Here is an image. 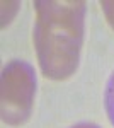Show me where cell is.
Returning a JSON list of instances; mask_svg holds the SVG:
<instances>
[{
	"mask_svg": "<svg viewBox=\"0 0 114 128\" xmlns=\"http://www.w3.org/2000/svg\"><path fill=\"white\" fill-rule=\"evenodd\" d=\"M32 43L41 74L67 80L78 68L85 36L84 0H36Z\"/></svg>",
	"mask_w": 114,
	"mask_h": 128,
	"instance_id": "obj_1",
	"label": "cell"
},
{
	"mask_svg": "<svg viewBox=\"0 0 114 128\" xmlns=\"http://www.w3.org/2000/svg\"><path fill=\"white\" fill-rule=\"evenodd\" d=\"M36 98V72L24 60H12L2 70L0 101L2 121L9 126H22L31 118Z\"/></svg>",
	"mask_w": 114,
	"mask_h": 128,
	"instance_id": "obj_2",
	"label": "cell"
},
{
	"mask_svg": "<svg viewBox=\"0 0 114 128\" xmlns=\"http://www.w3.org/2000/svg\"><path fill=\"white\" fill-rule=\"evenodd\" d=\"M104 109L106 114L111 121V125L114 126V72L111 74V77L106 82L104 89Z\"/></svg>",
	"mask_w": 114,
	"mask_h": 128,
	"instance_id": "obj_3",
	"label": "cell"
},
{
	"mask_svg": "<svg viewBox=\"0 0 114 128\" xmlns=\"http://www.w3.org/2000/svg\"><path fill=\"white\" fill-rule=\"evenodd\" d=\"M19 7L20 2H2V28H5L15 17Z\"/></svg>",
	"mask_w": 114,
	"mask_h": 128,
	"instance_id": "obj_4",
	"label": "cell"
},
{
	"mask_svg": "<svg viewBox=\"0 0 114 128\" xmlns=\"http://www.w3.org/2000/svg\"><path fill=\"white\" fill-rule=\"evenodd\" d=\"M101 9L104 12V17L107 20V24L114 31V0H102L101 2Z\"/></svg>",
	"mask_w": 114,
	"mask_h": 128,
	"instance_id": "obj_5",
	"label": "cell"
},
{
	"mask_svg": "<svg viewBox=\"0 0 114 128\" xmlns=\"http://www.w3.org/2000/svg\"><path fill=\"white\" fill-rule=\"evenodd\" d=\"M70 128H101V126H97L94 123H77V125H73Z\"/></svg>",
	"mask_w": 114,
	"mask_h": 128,
	"instance_id": "obj_6",
	"label": "cell"
}]
</instances>
